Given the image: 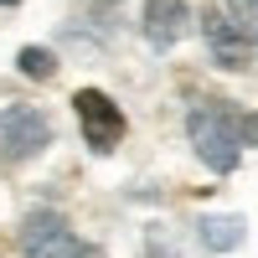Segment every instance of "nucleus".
I'll return each instance as SVG.
<instances>
[{"mask_svg":"<svg viewBox=\"0 0 258 258\" xmlns=\"http://www.w3.org/2000/svg\"><path fill=\"white\" fill-rule=\"evenodd\" d=\"M16 68L26 73V78L41 83V78H52V73H57V57H52L47 47H21V52H16Z\"/></svg>","mask_w":258,"mask_h":258,"instance_id":"6e6552de","label":"nucleus"},{"mask_svg":"<svg viewBox=\"0 0 258 258\" xmlns=\"http://www.w3.org/2000/svg\"><path fill=\"white\" fill-rule=\"evenodd\" d=\"M73 109H78V124H83V140H88V150L109 155V150L124 140V114H119V103H114L109 93H98V88H78V93H73Z\"/></svg>","mask_w":258,"mask_h":258,"instance_id":"20e7f679","label":"nucleus"},{"mask_svg":"<svg viewBox=\"0 0 258 258\" xmlns=\"http://www.w3.org/2000/svg\"><path fill=\"white\" fill-rule=\"evenodd\" d=\"M186 21H191V6L186 0H145V16H140V31L150 47H176L186 36Z\"/></svg>","mask_w":258,"mask_h":258,"instance_id":"423d86ee","label":"nucleus"},{"mask_svg":"<svg viewBox=\"0 0 258 258\" xmlns=\"http://www.w3.org/2000/svg\"><path fill=\"white\" fill-rule=\"evenodd\" d=\"M47 145H52V119L41 114V109L16 103V109L0 114V155H6V165H26Z\"/></svg>","mask_w":258,"mask_h":258,"instance_id":"7ed1b4c3","label":"nucleus"},{"mask_svg":"<svg viewBox=\"0 0 258 258\" xmlns=\"http://www.w3.org/2000/svg\"><path fill=\"white\" fill-rule=\"evenodd\" d=\"M21 253L26 258H103L98 248H88L68 227L62 212H31V217L21 222Z\"/></svg>","mask_w":258,"mask_h":258,"instance_id":"f03ea898","label":"nucleus"},{"mask_svg":"<svg viewBox=\"0 0 258 258\" xmlns=\"http://www.w3.org/2000/svg\"><path fill=\"white\" fill-rule=\"evenodd\" d=\"M227 21L248 36V47H258V0H227Z\"/></svg>","mask_w":258,"mask_h":258,"instance_id":"1a4fd4ad","label":"nucleus"},{"mask_svg":"<svg viewBox=\"0 0 258 258\" xmlns=\"http://www.w3.org/2000/svg\"><path fill=\"white\" fill-rule=\"evenodd\" d=\"M197 238L212 248V253H232V248H243V238H248V227H243V217L238 212H212V217H202L197 222Z\"/></svg>","mask_w":258,"mask_h":258,"instance_id":"0eeeda50","label":"nucleus"},{"mask_svg":"<svg viewBox=\"0 0 258 258\" xmlns=\"http://www.w3.org/2000/svg\"><path fill=\"white\" fill-rule=\"evenodd\" d=\"M232 114H238V103H217V98H207V103H197V109L186 114L191 145H197L202 165L217 170V176H232V170H238V155H243V140H238Z\"/></svg>","mask_w":258,"mask_h":258,"instance_id":"f257e3e1","label":"nucleus"},{"mask_svg":"<svg viewBox=\"0 0 258 258\" xmlns=\"http://www.w3.org/2000/svg\"><path fill=\"white\" fill-rule=\"evenodd\" d=\"M202 36H207V52H212V62H217V68L243 73L248 62H253L248 36L227 21V11H222V6H207V11H202Z\"/></svg>","mask_w":258,"mask_h":258,"instance_id":"39448f33","label":"nucleus"},{"mask_svg":"<svg viewBox=\"0 0 258 258\" xmlns=\"http://www.w3.org/2000/svg\"><path fill=\"white\" fill-rule=\"evenodd\" d=\"M0 6H16V0H0Z\"/></svg>","mask_w":258,"mask_h":258,"instance_id":"9d476101","label":"nucleus"}]
</instances>
